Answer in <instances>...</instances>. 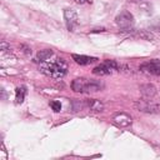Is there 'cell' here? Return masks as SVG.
Masks as SVG:
<instances>
[{
  "instance_id": "obj_15",
  "label": "cell",
  "mask_w": 160,
  "mask_h": 160,
  "mask_svg": "<svg viewBox=\"0 0 160 160\" xmlns=\"http://www.w3.org/2000/svg\"><path fill=\"white\" fill-rule=\"evenodd\" d=\"M71 108H72V111H79V110H82L86 108V102H85V100L75 99L71 102Z\"/></svg>"
},
{
  "instance_id": "obj_7",
  "label": "cell",
  "mask_w": 160,
  "mask_h": 160,
  "mask_svg": "<svg viewBox=\"0 0 160 160\" xmlns=\"http://www.w3.org/2000/svg\"><path fill=\"white\" fill-rule=\"evenodd\" d=\"M112 121L115 125H118L119 128H126L130 126L132 122V119L130 115L125 114V112H118L112 116Z\"/></svg>"
},
{
  "instance_id": "obj_10",
  "label": "cell",
  "mask_w": 160,
  "mask_h": 160,
  "mask_svg": "<svg viewBox=\"0 0 160 160\" xmlns=\"http://www.w3.org/2000/svg\"><path fill=\"white\" fill-rule=\"evenodd\" d=\"M85 102H86V108L94 112L104 111V104L98 99H88V100H85Z\"/></svg>"
},
{
  "instance_id": "obj_1",
  "label": "cell",
  "mask_w": 160,
  "mask_h": 160,
  "mask_svg": "<svg viewBox=\"0 0 160 160\" xmlns=\"http://www.w3.org/2000/svg\"><path fill=\"white\" fill-rule=\"evenodd\" d=\"M40 71L52 79H62L68 72V62L62 58H56L54 61H46L40 66Z\"/></svg>"
},
{
  "instance_id": "obj_8",
  "label": "cell",
  "mask_w": 160,
  "mask_h": 160,
  "mask_svg": "<svg viewBox=\"0 0 160 160\" xmlns=\"http://www.w3.org/2000/svg\"><path fill=\"white\" fill-rule=\"evenodd\" d=\"M140 94L145 98V99H152L156 95V88L152 84H142L139 88Z\"/></svg>"
},
{
  "instance_id": "obj_14",
  "label": "cell",
  "mask_w": 160,
  "mask_h": 160,
  "mask_svg": "<svg viewBox=\"0 0 160 160\" xmlns=\"http://www.w3.org/2000/svg\"><path fill=\"white\" fill-rule=\"evenodd\" d=\"M25 95H26V88L25 86H18L16 90H15V100H16V104H21L25 99Z\"/></svg>"
},
{
  "instance_id": "obj_2",
  "label": "cell",
  "mask_w": 160,
  "mask_h": 160,
  "mask_svg": "<svg viewBox=\"0 0 160 160\" xmlns=\"http://www.w3.org/2000/svg\"><path fill=\"white\" fill-rule=\"evenodd\" d=\"M115 22L122 31H129V30H132L135 21H134V16L131 12H129L128 10H122L120 14L116 15Z\"/></svg>"
},
{
  "instance_id": "obj_5",
  "label": "cell",
  "mask_w": 160,
  "mask_h": 160,
  "mask_svg": "<svg viewBox=\"0 0 160 160\" xmlns=\"http://www.w3.org/2000/svg\"><path fill=\"white\" fill-rule=\"evenodd\" d=\"M140 71L154 75V76H160V59H152L149 61H145L140 65Z\"/></svg>"
},
{
  "instance_id": "obj_12",
  "label": "cell",
  "mask_w": 160,
  "mask_h": 160,
  "mask_svg": "<svg viewBox=\"0 0 160 160\" xmlns=\"http://www.w3.org/2000/svg\"><path fill=\"white\" fill-rule=\"evenodd\" d=\"M86 81H88V79H85V78H76L71 82V89L75 92H84V88H85Z\"/></svg>"
},
{
  "instance_id": "obj_19",
  "label": "cell",
  "mask_w": 160,
  "mask_h": 160,
  "mask_svg": "<svg viewBox=\"0 0 160 160\" xmlns=\"http://www.w3.org/2000/svg\"><path fill=\"white\" fill-rule=\"evenodd\" d=\"M20 48H21V49H24L22 51H24L25 54H31V49H30V48H28V46H25V45H21Z\"/></svg>"
},
{
  "instance_id": "obj_18",
  "label": "cell",
  "mask_w": 160,
  "mask_h": 160,
  "mask_svg": "<svg viewBox=\"0 0 160 160\" xmlns=\"http://www.w3.org/2000/svg\"><path fill=\"white\" fill-rule=\"evenodd\" d=\"M0 50H1L2 52L10 51V45H9L6 41H1V42H0Z\"/></svg>"
},
{
  "instance_id": "obj_21",
  "label": "cell",
  "mask_w": 160,
  "mask_h": 160,
  "mask_svg": "<svg viewBox=\"0 0 160 160\" xmlns=\"http://www.w3.org/2000/svg\"><path fill=\"white\" fill-rule=\"evenodd\" d=\"M130 1H132V2H138V1H142V0H130Z\"/></svg>"
},
{
  "instance_id": "obj_22",
  "label": "cell",
  "mask_w": 160,
  "mask_h": 160,
  "mask_svg": "<svg viewBox=\"0 0 160 160\" xmlns=\"http://www.w3.org/2000/svg\"><path fill=\"white\" fill-rule=\"evenodd\" d=\"M49 1H54V0H49Z\"/></svg>"
},
{
  "instance_id": "obj_9",
  "label": "cell",
  "mask_w": 160,
  "mask_h": 160,
  "mask_svg": "<svg viewBox=\"0 0 160 160\" xmlns=\"http://www.w3.org/2000/svg\"><path fill=\"white\" fill-rule=\"evenodd\" d=\"M104 88V85L100 81H95V80H88L84 88V92L90 94V92H98L101 91V89Z\"/></svg>"
},
{
  "instance_id": "obj_13",
  "label": "cell",
  "mask_w": 160,
  "mask_h": 160,
  "mask_svg": "<svg viewBox=\"0 0 160 160\" xmlns=\"http://www.w3.org/2000/svg\"><path fill=\"white\" fill-rule=\"evenodd\" d=\"M52 56H54L52 50H50V49H44V50H40V51L36 54V60H38V61H41V62H46V61H49Z\"/></svg>"
},
{
  "instance_id": "obj_20",
  "label": "cell",
  "mask_w": 160,
  "mask_h": 160,
  "mask_svg": "<svg viewBox=\"0 0 160 160\" xmlns=\"http://www.w3.org/2000/svg\"><path fill=\"white\" fill-rule=\"evenodd\" d=\"M76 4H85V2H89L90 0H74Z\"/></svg>"
},
{
  "instance_id": "obj_4",
  "label": "cell",
  "mask_w": 160,
  "mask_h": 160,
  "mask_svg": "<svg viewBox=\"0 0 160 160\" xmlns=\"http://www.w3.org/2000/svg\"><path fill=\"white\" fill-rule=\"evenodd\" d=\"M118 69H119V64L115 60H105L102 64H100L92 69V74L99 75V76H105V75L112 74Z\"/></svg>"
},
{
  "instance_id": "obj_11",
  "label": "cell",
  "mask_w": 160,
  "mask_h": 160,
  "mask_svg": "<svg viewBox=\"0 0 160 160\" xmlns=\"http://www.w3.org/2000/svg\"><path fill=\"white\" fill-rule=\"evenodd\" d=\"M71 58H72V60H74L76 64H79V65H89V64H92L94 61L98 60L96 58L88 56V55H79V54H72Z\"/></svg>"
},
{
  "instance_id": "obj_3",
  "label": "cell",
  "mask_w": 160,
  "mask_h": 160,
  "mask_svg": "<svg viewBox=\"0 0 160 160\" xmlns=\"http://www.w3.org/2000/svg\"><path fill=\"white\" fill-rule=\"evenodd\" d=\"M134 108L138 111L146 112V114H158L160 112V104H156L149 99H142V100H136L134 102Z\"/></svg>"
},
{
  "instance_id": "obj_16",
  "label": "cell",
  "mask_w": 160,
  "mask_h": 160,
  "mask_svg": "<svg viewBox=\"0 0 160 160\" xmlns=\"http://www.w3.org/2000/svg\"><path fill=\"white\" fill-rule=\"evenodd\" d=\"M135 35L138 36V38H141V39H144V40H155V36L150 32V31H146V30H141V31H136L135 32Z\"/></svg>"
},
{
  "instance_id": "obj_17",
  "label": "cell",
  "mask_w": 160,
  "mask_h": 160,
  "mask_svg": "<svg viewBox=\"0 0 160 160\" xmlns=\"http://www.w3.org/2000/svg\"><path fill=\"white\" fill-rule=\"evenodd\" d=\"M50 106H51V109H52L55 112H59V111L61 110V104H60V101H58V100L51 101V102H50Z\"/></svg>"
},
{
  "instance_id": "obj_6",
  "label": "cell",
  "mask_w": 160,
  "mask_h": 160,
  "mask_svg": "<svg viewBox=\"0 0 160 160\" xmlns=\"http://www.w3.org/2000/svg\"><path fill=\"white\" fill-rule=\"evenodd\" d=\"M64 19H65V24H66V28L69 30H74L78 24H79V16H78V12L74 10V9H65L64 10Z\"/></svg>"
}]
</instances>
